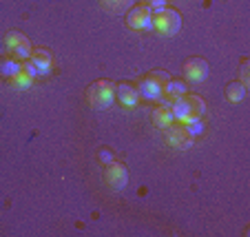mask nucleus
Masks as SVG:
<instances>
[{
	"mask_svg": "<svg viewBox=\"0 0 250 237\" xmlns=\"http://www.w3.org/2000/svg\"><path fill=\"white\" fill-rule=\"evenodd\" d=\"M126 22L133 29H153V14L144 5H137L126 14Z\"/></svg>",
	"mask_w": 250,
	"mask_h": 237,
	"instance_id": "obj_6",
	"label": "nucleus"
},
{
	"mask_svg": "<svg viewBox=\"0 0 250 237\" xmlns=\"http://www.w3.org/2000/svg\"><path fill=\"white\" fill-rule=\"evenodd\" d=\"M104 180H106V184L111 186V189H124V186L128 184V171L126 166L118 164V162H111L109 166H106V173H104Z\"/></svg>",
	"mask_w": 250,
	"mask_h": 237,
	"instance_id": "obj_5",
	"label": "nucleus"
},
{
	"mask_svg": "<svg viewBox=\"0 0 250 237\" xmlns=\"http://www.w3.org/2000/svg\"><path fill=\"white\" fill-rule=\"evenodd\" d=\"M182 124H184V129L190 133V135H193V138H195V135H202V133H204L202 118H195V115H190V118H186Z\"/></svg>",
	"mask_w": 250,
	"mask_h": 237,
	"instance_id": "obj_18",
	"label": "nucleus"
},
{
	"mask_svg": "<svg viewBox=\"0 0 250 237\" xmlns=\"http://www.w3.org/2000/svg\"><path fill=\"white\" fill-rule=\"evenodd\" d=\"M144 7H146L151 14H157V11L166 9V0H144Z\"/></svg>",
	"mask_w": 250,
	"mask_h": 237,
	"instance_id": "obj_20",
	"label": "nucleus"
},
{
	"mask_svg": "<svg viewBox=\"0 0 250 237\" xmlns=\"http://www.w3.org/2000/svg\"><path fill=\"white\" fill-rule=\"evenodd\" d=\"M153 120H155V124H157L160 129H166V127H170V124L175 122V120H173V113H170L168 107H157L155 113H153Z\"/></svg>",
	"mask_w": 250,
	"mask_h": 237,
	"instance_id": "obj_14",
	"label": "nucleus"
},
{
	"mask_svg": "<svg viewBox=\"0 0 250 237\" xmlns=\"http://www.w3.org/2000/svg\"><path fill=\"white\" fill-rule=\"evenodd\" d=\"M9 82H11V86H14L16 91H24V89H29V86L33 85V78L31 76H27V73L20 69L18 73H16L14 78H9Z\"/></svg>",
	"mask_w": 250,
	"mask_h": 237,
	"instance_id": "obj_16",
	"label": "nucleus"
},
{
	"mask_svg": "<svg viewBox=\"0 0 250 237\" xmlns=\"http://www.w3.org/2000/svg\"><path fill=\"white\" fill-rule=\"evenodd\" d=\"M248 65H250V62L248 60H241V69H239V76H241V85H244V86H248L250 85V71H248Z\"/></svg>",
	"mask_w": 250,
	"mask_h": 237,
	"instance_id": "obj_21",
	"label": "nucleus"
},
{
	"mask_svg": "<svg viewBox=\"0 0 250 237\" xmlns=\"http://www.w3.org/2000/svg\"><path fill=\"white\" fill-rule=\"evenodd\" d=\"M22 71L27 73V76H31V78H38V76H40V73H38V69L33 66V62H31V60H27V62H24V65H22Z\"/></svg>",
	"mask_w": 250,
	"mask_h": 237,
	"instance_id": "obj_22",
	"label": "nucleus"
},
{
	"mask_svg": "<svg viewBox=\"0 0 250 237\" xmlns=\"http://www.w3.org/2000/svg\"><path fill=\"white\" fill-rule=\"evenodd\" d=\"M115 98H118L124 107H135L137 102H140V93H137V89L131 86V85H118L115 86Z\"/></svg>",
	"mask_w": 250,
	"mask_h": 237,
	"instance_id": "obj_10",
	"label": "nucleus"
},
{
	"mask_svg": "<svg viewBox=\"0 0 250 237\" xmlns=\"http://www.w3.org/2000/svg\"><path fill=\"white\" fill-rule=\"evenodd\" d=\"M20 69H22V65H20V60H18V58H14V56L5 58V60L0 62V76L7 78V80H9V78H14Z\"/></svg>",
	"mask_w": 250,
	"mask_h": 237,
	"instance_id": "obj_12",
	"label": "nucleus"
},
{
	"mask_svg": "<svg viewBox=\"0 0 250 237\" xmlns=\"http://www.w3.org/2000/svg\"><path fill=\"white\" fill-rule=\"evenodd\" d=\"M246 98V86L241 82H230L226 85V100L228 102H241Z\"/></svg>",
	"mask_w": 250,
	"mask_h": 237,
	"instance_id": "obj_15",
	"label": "nucleus"
},
{
	"mask_svg": "<svg viewBox=\"0 0 250 237\" xmlns=\"http://www.w3.org/2000/svg\"><path fill=\"white\" fill-rule=\"evenodd\" d=\"M153 29L162 36H175L182 29V16L175 9H162L153 14Z\"/></svg>",
	"mask_w": 250,
	"mask_h": 237,
	"instance_id": "obj_2",
	"label": "nucleus"
},
{
	"mask_svg": "<svg viewBox=\"0 0 250 237\" xmlns=\"http://www.w3.org/2000/svg\"><path fill=\"white\" fill-rule=\"evenodd\" d=\"M186 82H182V80H168L164 85V95H168V98H182V95L186 93Z\"/></svg>",
	"mask_w": 250,
	"mask_h": 237,
	"instance_id": "obj_13",
	"label": "nucleus"
},
{
	"mask_svg": "<svg viewBox=\"0 0 250 237\" xmlns=\"http://www.w3.org/2000/svg\"><path fill=\"white\" fill-rule=\"evenodd\" d=\"M100 160H102L104 164H111V162H113V153L106 151V149H102V151H100Z\"/></svg>",
	"mask_w": 250,
	"mask_h": 237,
	"instance_id": "obj_23",
	"label": "nucleus"
},
{
	"mask_svg": "<svg viewBox=\"0 0 250 237\" xmlns=\"http://www.w3.org/2000/svg\"><path fill=\"white\" fill-rule=\"evenodd\" d=\"M166 140H168V144L173 149H190L193 147V135H190L188 131L184 129V124H170V127H166Z\"/></svg>",
	"mask_w": 250,
	"mask_h": 237,
	"instance_id": "obj_4",
	"label": "nucleus"
},
{
	"mask_svg": "<svg viewBox=\"0 0 250 237\" xmlns=\"http://www.w3.org/2000/svg\"><path fill=\"white\" fill-rule=\"evenodd\" d=\"M184 76L190 82H204L208 78V62L204 58H190L184 66Z\"/></svg>",
	"mask_w": 250,
	"mask_h": 237,
	"instance_id": "obj_7",
	"label": "nucleus"
},
{
	"mask_svg": "<svg viewBox=\"0 0 250 237\" xmlns=\"http://www.w3.org/2000/svg\"><path fill=\"white\" fill-rule=\"evenodd\" d=\"M29 60L33 62V66L38 69V73H40V76H47V73L51 71L53 58H51V53H49L47 49H36V51H31V56H29Z\"/></svg>",
	"mask_w": 250,
	"mask_h": 237,
	"instance_id": "obj_9",
	"label": "nucleus"
},
{
	"mask_svg": "<svg viewBox=\"0 0 250 237\" xmlns=\"http://www.w3.org/2000/svg\"><path fill=\"white\" fill-rule=\"evenodd\" d=\"M170 113H173V120H177V122H184L186 118H190V109H188V102H186L184 95L173 100V105H170Z\"/></svg>",
	"mask_w": 250,
	"mask_h": 237,
	"instance_id": "obj_11",
	"label": "nucleus"
},
{
	"mask_svg": "<svg viewBox=\"0 0 250 237\" xmlns=\"http://www.w3.org/2000/svg\"><path fill=\"white\" fill-rule=\"evenodd\" d=\"M5 47L9 49V53L14 58H18V60H29V56H31V51H33L31 44H29V40L18 31H11L9 36H7Z\"/></svg>",
	"mask_w": 250,
	"mask_h": 237,
	"instance_id": "obj_3",
	"label": "nucleus"
},
{
	"mask_svg": "<svg viewBox=\"0 0 250 237\" xmlns=\"http://www.w3.org/2000/svg\"><path fill=\"white\" fill-rule=\"evenodd\" d=\"M86 100L95 109H109L115 100V85L109 80H98L89 86L86 91Z\"/></svg>",
	"mask_w": 250,
	"mask_h": 237,
	"instance_id": "obj_1",
	"label": "nucleus"
},
{
	"mask_svg": "<svg viewBox=\"0 0 250 237\" xmlns=\"http://www.w3.org/2000/svg\"><path fill=\"white\" fill-rule=\"evenodd\" d=\"M186 102H188L190 115H195V118H202V115L206 113V102H204L199 95H188V98H186Z\"/></svg>",
	"mask_w": 250,
	"mask_h": 237,
	"instance_id": "obj_17",
	"label": "nucleus"
},
{
	"mask_svg": "<svg viewBox=\"0 0 250 237\" xmlns=\"http://www.w3.org/2000/svg\"><path fill=\"white\" fill-rule=\"evenodd\" d=\"M131 2L133 0H104V7L109 11H115V14H122L131 7Z\"/></svg>",
	"mask_w": 250,
	"mask_h": 237,
	"instance_id": "obj_19",
	"label": "nucleus"
},
{
	"mask_svg": "<svg viewBox=\"0 0 250 237\" xmlns=\"http://www.w3.org/2000/svg\"><path fill=\"white\" fill-rule=\"evenodd\" d=\"M135 89H137V93H140V98H144V100H160L162 93H164V85H162L160 80H155L153 76L144 78Z\"/></svg>",
	"mask_w": 250,
	"mask_h": 237,
	"instance_id": "obj_8",
	"label": "nucleus"
}]
</instances>
